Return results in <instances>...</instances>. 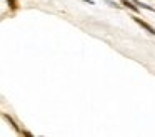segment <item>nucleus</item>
I'll list each match as a JSON object with an SVG mask.
<instances>
[{"label":"nucleus","instance_id":"4","mask_svg":"<svg viewBox=\"0 0 155 137\" xmlns=\"http://www.w3.org/2000/svg\"><path fill=\"white\" fill-rule=\"evenodd\" d=\"M8 7H10L12 10L17 9V0H8Z\"/></svg>","mask_w":155,"mask_h":137},{"label":"nucleus","instance_id":"1","mask_svg":"<svg viewBox=\"0 0 155 137\" xmlns=\"http://www.w3.org/2000/svg\"><path fill=\"white\" fill-rule=\"evenodd\" d=\"M132 19H134V22H137L138 25L142 27V29H145V30H147L148 33H152V35H155V29H153V27H150L147 22H143V20H142V19H138V17H132Z\"/></svg>","mask_w":155,"mask_h":137},{"label":"nucleus","instance_id":"2","mask_svg":"<svg viewBox=\"0 0 155 137\" xmlns=\"http://www.w3.org/2000/svg\"><path fill=\"white\" fill-rule=\"evenodd\" d=\"M4 117H5V119H7V120H8V122H10V125H12V127H14V129H15V130H17V132H18V134H22V130H20V129H18V125H17V124H15V122H14V119H12V117H10V115H8V114H4Z\"/></svg>","mask_w":155,"mask_h":137},{"label":"nucleus","instance_id":"3","mask_svg":"<svg viewBox=\"0 0 155 137\" xmlns=\"http://www.w3.org/2000/svg\"><path fill=\"white\" fill-rule=\"evenodd\" d=\"M122 3H124L125 7H128V9H132L134 12H138V7L134 5V2H132V0H122Z\"/></svg>","mask_w":155,"mask_h":137}]
</instances>
